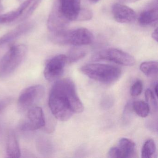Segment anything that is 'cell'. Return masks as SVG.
Here are the masks:
<instances>
[{"label": "cell", "instance_id": "1", "mask_svg": "<svg viewBox=\"0 0 158 158\" xmlns=\"http://www.w3.org/2000/svg\"><path fill=\"white\" fill-rule=\"evenodd\" d=\"M48 103L53 116L61 121H68L74 114L80 113L84 110L75 85L69 78L55 82L50 93Z\"/></svg>", "mask_w": 158, "mask_h": 158}, {"label": "cell", "instance_id": "2", "mask_svg": "<svg viewBox=\"0 0 158 158\" xmlns=\"http://www.w3.org/2000/svg\"><path fill=\"white\" fill-rule=\"evenodd\" d=\"M80 71L85 75L104 84H111L120 78L122 71L119 67L103 64H89L82 66Z\"/></svg>", "mask_w": 158, "mask_h": 158}, {"label": "cell", "instance_id": "3", "mask_svg": "<svg viewBox=\"0 0 158 158\" xmlns=\"http://www.w3.org/2000/svg\"><path fill=\"white\" fill-rule=\"evenodd\" d=\"M51 40L59 45H71L81 47L91 44L94 40V35L87 28L81 27L73 30H66L52 33Z\"/></svg>", "mask_w": 158, "mask_h": 158}, {"label": "cell", "instance_id": "4", "mask_svg": "<svg viewBox=\"0 0 158 158\" xmlns=\"http://www.w3.org/2000/svg\"><path fill=\"white\" fill-rule=\"evenodd\" d=\"M24 44L12 46L0 60V77L11 75L23 62L27 53Z\"/></svg>", "mask_w": 158, "mask_h": 158}, {"label": "cell", "instance_id": "5", "mask_svg": "<svg viewBox=\"0 0 158 158\" xmlns=\"http://www.w3.org/2000/svg\"><path fill=\"white\" fill-rule=\"evenodd\" d=\"M94 60H105L124 66H133L135 63V58L129 53L116 48H108L97 52L92 58Z\"/></svg>", "mask_w": 158, "mask_h": 158}, {"label": "cell", "instance_id": "6", "mask_svg": "<svg viewBox=\"0 0 158 158\" xmlns=\"http://www.w3.org/2000/svg\"><path fill=\"white\" fill-rule=\"evenodd\" d=\"M44 94L45 88L41 85H35L26 89L18 99V107L22 110L30 109L42 99Z\"/></svg>", "mask_w": 158, "mask_h": 158}, {"label": "cell", "instance_id": "7", "mask_svg": "<svg viewBox=\"0 0 158 158\" xmlns=\"http://www.w3.org/2000/svg\"><path fill=\"white\" fill-rule=\"evenodd\" d=\"M45 125L46 119L42 108L33 107L28 110L27 118L21 124L20 128L23 131H34Z\"/></svg>", "mask_w": 158, "mask_h": 158}, {"label": "cell", "instance_id": "8", "mask_svg": "<svg viewBox=\"0 0 158 158\" xmlns=\"http://www.w3.org/2000/svg\"><path fill=\"white\" fill-rule=\"evenodd\" d=\"M67 62V57L64 54H59L50 59L44 69L45 78L49 81L58 79L63 73Z\"/></svg>", "mask_w": 158, "mask_h": 158}, {"label": "cell", "instance_id": "9", "mask_svg": "<svg viewBox=\"0 0 158 158\" xmlns=\"http://www.w3.org/2000/svg\"><path fill=\"white\" fill-rule=\"evenodd\" d=\"M135 143L127 138L121 139L115 147H112L108 152V157L110 158H133L135 156Z\"/></svg>", "mask_w": 158, "mask_h": 158}, {"label": "cell", "instance_id": "10", "mask_svg": "<svg viewBox=\"0 0 158 158\" xmlns=\"http://www.w3.org/2000/svg\"><path fill=\"white\" fill-rule=\"evenodd\" d=\"M59 10L69 22L76 21L81 10V0H57Z\"/></svg>", "mask_w": 158, "mask_h": 158}, {"label": "cell", "instance_id": "11", "mask_svg": "<svg viewBox=\"0 0 158 158\" xmlns=\"http://www.w3.org/2000/svg\"><path fill=\"white\" fill-rule=\"evenodd\" d=\"M111 11L114 20L120 23H133L136 17V14L133 9L122 3L113 4Z\"/></svg>", "mask_w": 158, "mask_h": 158}, {"label": "cell", "instance_id": "12", "mask_svg": "<svg viewBox=\"0 0 158 158\" xmlns=\"http://www.w3.org/2000/svg\"><path fill=\"white\" fill-rule=\"evenodd\" d=\"M69 23L59 10L56 3L51 12L48 21V27L52 33L65 30Z\"/></svg>", "mask_w": 158, "mask_h": 158}, {"label": "cell", "instance_id": "13", "mask_svg": "<svg viewBox=\"0 0 158 158\" xmlns=\"http://www.w3.org/2000/svg\"><path fill=\"white\" fill-rule=\"evenodd\" d=\"M158 20V0H154L140 14L138 22L142 26H149L157 24Z\"/></svg>", "mask_w": 158, "mask_h": 158}, {"label": "cell", "instance_id": "14", "mask_svg": "<svg viewBox=\"0 0 158 158\" xmlns=\"http://www.w3.org/2000/svg\"><path fill=\"white\" fill-rule=\"evenodd\" d=\"M34 27L32 23L22 24L0 38V48L27 34Z\"/></svg>", "mask_w": 158, "mask_h": 158}, {"label": "cell", "instance_id": "15", "mask_svg": "<svg viewBox=\"0 0 158 158\" xmlns=\"http://www.w3.org/2000/svg\"><path fill=\"white\" fill-rule=\"evenodd\" d=\"M41 0H27L17 10V22H22L29 18L39 6Z\"/></svg>", "mask_w": 158, "mask_h": 158}, {"label": "cell", "instance_id": "16", "mask_svg": "<svg viewBox=\"0 0 158 158\" xmlns=\"http://www.w3.org/2000/svg\"><path fill=\"white\" fill-rule=\"evenodd\" d=\"M6 152L10 158H19L21 152L18 140L14 132L10 131L8 135Z\"/></svg>", "mask_w": 158, "mask_h": 158}, {"label": "cell", "instance_id": "17", "mask_svg": "<svg viewBox=\"0 0 158 158\" xmlns=\"http://www.w3.org/2000/svg\"><path fill=\"white\" fill-rule=\"evenodd\" d=\"M158 62L150 61L142 63L139 66V69L145 75L151 77L158 74Z\"/></svg>", "mask_w": 158, "mask_h": 158}, {"label": "cell", "instance_id": "18", "mask_svg": "<svg viewBox=\"0 0 158 158\" xmlns=\"http://www.w3.org/2000/svg\"><path fill=\"white\" fill-rule=\"evenodd\" d=\"M133 109L138 116L146 117L150 113V106L148 103L142 101H137L133 103Z\"/></svg>", "mask_w": 158, "mask_h": 158}, {"label": "cell", "instance_id": "19", "mask_svg": "<svg viewBox=\"0 0 158 158\" xmlns=\"http://www.w3.org/2000/svg\"><path fill=\"white\" fill-rule=\"evenodd\" d=\"M72 49L69 51L67 57V62L73 63L77 61L83 59L86 54V52L83 48H79V47Z\"/></svg>", "mask_w": 158, "mask_h": 158}, {"label": "cell", "instance_id": "20", "mask_svg": "<svg viewBox=\"0 0 158 158\" xmlns=\"http://www.w3.org/2000/svg\"><path fill=\"white\" fill-rule=\"evenodd\" d=\"M156 147L155 142L152 139L147 140L144 143L141 150V157L150 158L155 154Z\"/></svg>", "mask_w": 158, "mask_h": 158}, {"label": "cell", "instance_id": "21", "mask_svg": "<svg viewBox=\"0 0 158 158\" xmlns=\"http://www.w3.org/2000/svg\"><path fill=\"white\" fill-rule=\"evenodd\" d=\"M143 90V83L140 80H138L135 82L130 89V94L132 97H135L139 96L142 93Z\"/></svg>", "mask_w": 158, "mask_h": 158}, {"label": "cell", "instance_id": "22", "mask_svg": "<svg viewBox=\"0 0 158 158\" xmlns=\"http://www.w3.org/2000/svg\"><path fill=\"white\" fill-rule=\"evenodd\" d=\"M92 17L93 13L91 10L87 9H81L76 21H87L91 20Z\"/></svg>", "mask_w": 158, "mask_h": 158}, {"label": "cell", "instance_id": "23", "mask_svg": "<svg viewBox=\"0 0 158 158\" xmlns=\"http://www.w3.org/2000/svg\"><path fill=\"white\" fill-rule=\"evenodd\" d=\"M145 98L147 102L151 103L154 109H157V102L155 95L151 89H147L145 92Z\"/></svg>", "mask_w": 158, "mask_h": 158}, {"label": "cell", "instance_id": "24", "mask_svg": "<svg viewBox=\"0 0 158 158\" xmlns=\"http://www.w3.org/2000/svg\"><path fill=\"white\" fill-rule=\"evenodd\" d=\"M10 102L11 98H10L0 99V114L5 110Z\"/></svg>", "mask_w": 158, "mask_h": 158}, {"label": "cell", "instance_id": "25", "mask_svg": "<svg viewBox=\"0 0 158 158\" xmlns=\"http://www.w3.org/2000/svg\"><path fill=\"white\" fill-rule=\"evenodd\" d=\"M152 37L153 39V40H155L156 42H158V29H156L153 31L152 35Z\"/></svg>", "mask_w": 158, "mask_h": 158}, {"label": "cell", "instance_id": "26", "mask_svg": "<svg viewBox=\"0 0 158 158\" xmlns=\"http://www.w3.org/2000/svg\"><path fill=\"white\" fill-rule=\"evenodd\" d=\"M119 2L122 3H129L136 2L139 0H119Z\"/></svg>", "mask_w": 158, "mask_h": 158}, {"label": "cell", "instance_id": "27", "mask_svg": "<svg viewBox=\"0 0 158 158\" xmlns=\"http://www.w3.org/2000/svg\"><path fill=\"white\" fill-rule=\"evenodd\" d=\"M154 93H155V95H156V96H158V83H156L155 84V85H154Z\"/></svg>", "mask_w": 158, "mask_h": 158}, {"label": "cell", "instance_id": "28", "mask_svg": "<svg viewBox=\"0 0 158 158\" xmlns=\"http://www.w3.org/2000/svg\"><path fill=\"white\" fill-rule=\"evenodd\" d=\"M89 1L93 3H97V2H98L100 0H89Z\"/></svg>", "mask_w": 158, "mask_h": 158}, {"label": "cell", "instance_id": "29", "mask_svg": "<svg viewBox=\"0 0 158 158\" xmlns=\"http://www.w3.org/2000/svg\"><path fill=\"white\" fill-rule=\"evenodd\" d=\"M3 10V6L2 5L1 3L0 2V12Z\"/></svg>", "mask_w": 158, "mask_h": 158}]
</instances>
